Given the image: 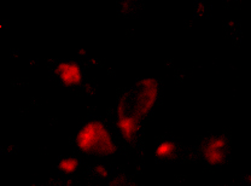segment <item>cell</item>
Instances as JSON below:
<instances>
[{"label":"cell","mask_w":251,"mask_h":186,"mask_svg":"<svg viewBox=\"0 0 251 186\" xmlns=\"http://www.w3.org/2000/svg\"><path fill=\"white\" fill-rule=\"evenodd\" d=\"M53 74L65 87H77L83 82L85 74L77 62L65 59L53 65Z\"/></svg>","instance_id":"obj_3"},{"label":"cell","mask_w":251,"mask_h":186,"mask_svg":"<svg viewBox=\"0 0 251 186\" xmlns=\"http://www.w3.org/2000/svg\"><path fill=\"white\" fill-rule=\"evenodd\" d=\"M226 141L222 138H213L203 148V157L210 164H220L225 161L227 153Z\"/></svg>","instance_id":"obj_4"},{"label":"cell","mask_w":251,"mask_h":186,"mask_svg":"<svg viewBox=\"0 0 251 186\" xmlns=\"http://www.w3.org/2000/svg\"><path fill=\"white\" fill-rule=\"evenodd\" d=\"M159 91L156 79L143 78L120 97L116 106L117 127L126 141L138 137L144 120L155 108Z\"/></svg>","instance_id":"obj_1"},{"label":"cell","mask_w":251,"mask_h":186,"mask_svg":"<svg viewBox=\"0 0 251 186\" xmlns=\"http://www.w3.org/2000/svg\"><path fill=\"white\" fill-rule=\"evenodd\" d=\"M175 151V146L171 143H162L157 148V155L159 157H171Z\"/></svg>","instance_id":"obj_6"},{"label":"cell","mask_w":251,"mask_h":186,"mask_svg":"<svg viewBox=\"0 0 251 186\" xmlns=\"http://www.w3.org/2000/svg\"><path fill=\"white\" fill-rule=\"evenodd\" d=\"M76 144L82 153L92 156H111L117 150L109 128L98 120L88 121L81 127L77 133Z\"/></svg>","instance_id":"obj_2"},{"label":"cell","mask_w":251,"mask_h":186,"mask_svg":"<svg viewBox=\"0 0 251 186\" xmlns=\"http://www.w3.org/2000/svg\"><path fill=\"white\" fill-rule=\"evenodd\" d=\"M59 168L65 173H73L74 171H76L77 161L75 159H73V157H70V159H63L61 164H59Z\"/></svg>","instance_id":"obj_5"}]
</instances>
